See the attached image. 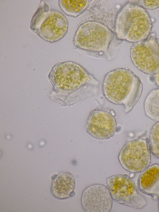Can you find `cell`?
Instances as JSON below:
<instances>
[{"instance_id": "obj_11", "label": "cell", "mask_w": 159, "mask_h": 212, "mask_svg": "<svg viewBox=\"0 0 159 212\" xmlns=\"http://www.w3.org/2000/svg\"><path fill=\"white\" fill-rule=\"evenodd\" d=\"M137 188L142 194L156 200L159 198V164L149 166L138 178Z\"/></svg>"}, {"instance_id": "obj_8", "label": "cell", "mask_w": 159, "mask_h": 212, "mask_svg": "<svg viewBox=\"0 0 159 212\" xmlns=\"http://www.w3.org/2000/svg\"><path fill=\"white\" fill-rule=\"evenodd\" d=\"M151 155L148 142L139 138L125 143L118 155V160L122 167L132 173L142 172L150 165Z\"/></svg>"}, {"instance_id": "obj_19", "label": "cell", "mask_w": 159, "mask_h": 212, "mask_svg": "<svg viewBox=\"0 0 159 212\" xmlns=\"http://www.w3.org/2000/svg\"><path fill=\"white\" fill-rule=\"evenodd\" d=\"M158 210L159 211V200L158 203Z\"/></svg>"}, {"instance_id": "obj_15", "label": "cell", "mask_w": 159, "mask_h": 212, "mask_svg": "<svg viewBox=\"0 0 159 212\" xmlns=\"http://www.w3.org/2000/svg\"><path fill=\"white\" fill-rule=\"evenodd\" d=\"M148 144L152 154L159 158V121L155 123L151 128Z\"/></svg>"}, {"instance_id": "obj_13", "label": "cell", "mask_w": 159, "mask_h": 212, "mask_svg": "<svg viewBox=\"0 0 159 212\" xmlns=\"http://www.w3.org/2000/svg\"><path fill=\"white\" fill-rule=\"evenodd\" d=\"M59 6L66 15L76 17L81 14L88 7L90 1L87 0H59Z\"/></svg>"}, {"instance_id": "obj_16", "label": "cell", "mask_w": 159, "mask_h": 212, "mask_svg": "<svg viewBox=\"0 0 159 212\" xmlns=\"http://www.w3.org/2000/svg\"><path fill=\"white\" fill-rule=\"evenodd\" d=\"M132 1L145 9L153 10L159 7V0H132Z\"/></svg>"}, {"instance_id": "obj_7", "label": "cell", "mask_w": 159, "mask_h": 212, "mask_svg": "<svg viewBox=\"0 0 159 212\" xmlns=\"http://www.w3.org/2000/svg\"><path fill=\"white\" fill-rule=\"evenodd\" d=\"M133 64L145 74L153 76L159 71V46L152 32L145 39L135 43L130 48Z\"/></svg>"}, {"instance_id": "obj_1", "label": "cell", "mask_w": 159, "mask_h": 212, "mask_svg": "<svg viewBox=\"0 0 159 212\" xmlns=\"http://www.w3.org/2000/svg\"><path fill=\"white\" fill-rule=\"evenodd\" d=\"M48 78L52 86V93L58 95L68 105L83 99L97 89L99 84L82 66L71 61L54 65Z\"/></svg>"}, {"instance_id": "obj_12", "label": "cell", "mask_w": 159, "mask_h": 212, "mask_svg": "<svg viewBox=\"0 0 159 212\" xmlns=\"http://www.w3.org/2000/svg\"><path fill=\"white\" fill-rule=\"evenodd\" d=\"M75 182L70 173L58 174L52 180L51 190L53 196L59 199H65L73 196Z\"/></svg>"}, {"instance_id": "obj_6", "label": "cell", "mask_w": 159, "mask_h": 212, "mask_svg": "<svg viewBox=\"0 0 159 212\" xmlns=\"http://www.w3.org/2000/svg\"><path fill=\"white\" fill-rule=\"evenodd\" d=\"M106 186L112 199L120 204L136 209L147 204L145 197L139 192L133 180L126 174L111 176L106 180Z\"/></svg>"}, {"instance_id": "obj_17", "label": "cell", "mask_w": 159, "mask_h": 212, "mask_svg": "<svg viewBox=\"0 0 159 212\" xmlns=\"http://www.w3.org/2000/svg\"><path fill=\"white\" fill-rule=\"evenodd\" d=\"M153 76L155 83L159 87V71Z\"/></svg>"}, {"instance_id": "obj_4", "label": "cell", "mask_w": 159, "mask_h": 212, "mask_svg": "<svg viewBox=\"0 0 159 212\" xmlns=\"http://www.w3.org/2000/svg\"><path fill=\"white\" fill-rule=\"evenodd\" d=\"M152 27V20L145 9L130 1L116 16L115 34L119 40L136 43L146 39Z\"/></svg>"}, {"instance_id": "obj_9", "label": "cell", "mask_w": 159, "mask_h": 212, "mask_svg": "<svg viewBox=\"0 0 159 212\" xmlns=\"http://www.w3.org/2000/svg\"><path fill=\"white\" fill-rule=\"evenodd\" d=\"M116 124L114 116L102 110L91 111L86 122L85 130L90 136L98 140H107L114 135Z\"/></svg>"}, {"instance_id": "obj_5", "label": "cell", "mask_w": 159, "mask_h": 212, "mask_svg": "<svg viewBox=\"0 0 159 212\" xmlns=\"http://www.w3.org/2000/svg\"><path fill=\"white\" fill-rule=\"evenodd\" d=\"M68 22L61 12L52 10L41 0L33 16L30 29L44 40L53 43L63 38L67 33Z\"/></svg>"}, {"instance_id": "obj_10", "label": "cell", "mask_w": 159, "mask_h": 212, "mask_svg": "<svg viewBox=\"0 0 159 212\" xmlns=\"http://www.w3.org/2000/svg\"><path fill=\"white\" fill-rule=\"evenodd\" d=\"M112 200L107 186L96 184L88 187L84 190L81 202L85 212H109L112 207Z\"/></svg>"}, {"instance_id": "obj_2", "label": "cell", "mask_w": 159, "mask_h": 212, "mask_svg": "<svg viewBox=\"0 0 159 212\" xmlns=\"http://www.w3.org/2000/svg\"><path fill=\"white\" fill-rule=\"evenodd\" d=\"M122 41L118 40L107 26L92 21L81 24L73 39L76 48L110 61L113 60L117 56Z\"/></svg>"}, {"instance_id": "obj_14", "label": "cell", "mask_w": 159, "mask_h": 212, "mask_svg": "<svg viewBox=\"0 0 159 212\" xmlns=\"http://www.w3.org/2000/svg\"><path fill=\"white\" fill-rule=\"evenodd\" d=\"M144 108L146 116L154 121H159V88L153 89L148 94Z\"/></svg>"}, {"instance_id": "obj_3", "label": "cell", "mask_w": 159, "mask_h": 212, "mask_svg": "<svg viewBox=\"0 0 159 212\" xmlns=\"http://www.w3.org/2000/svg\"><path fill=\"white\" fill-rule=\"evenodd\" d=\"M102 90L110 102L123 105L126 113L131 111L140 99L143 85L139 77L128 68H117L105 75Z\"/></svg>"}, {"instance_id": "obj_18", "label": "cell", "mask_w": 159, "mask_h": 212, "mask_svg": "<svg viewBox=\"0 0 159 212\" xmlns=\"http://www.w3.org/2000/svg\"><path fill=\"white\" fill-rule=\"evenodd\" d=\"M157 43L159 46V39L157 38Z\"/></svg>"}]
</instances>
